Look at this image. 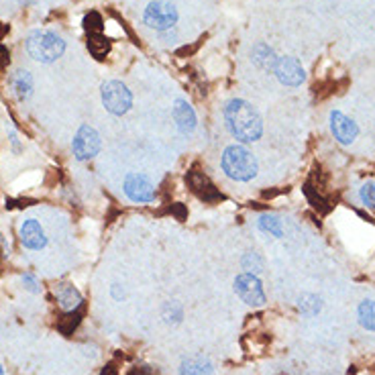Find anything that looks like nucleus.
Instances as JSON below:
<instances>
[{
    "label": "nucleus",
    "instance_id": "5",
    "mask_svg": "<svg viewBox=\"0 0 375 375\" xmlns=\"http://www.w3.org/2000/svg\"><path fill=\"white\" fill-rule=\"evenodd\" d=\"M143 21L147 27L155 31L172 29L173 25L178 23V9L173 6L172 2H165V0L149 2L147 9H145Z\"/></svg>",
    "mask_w": 375,
    "mask_h": 375
},
{
    "label": "nucleus",
    "instance_id": "20",
    "mask_svg": "<svg viewBox=\"0 0 375 375\" xmlns=\"http://www.w3.org/2000/svg\"><path fill=\"white\" fill-rule=\"evenodd\" d=\"M260 229L263 232H269L272 237H284V227H282V220L274 215H261L260 220H257Z\"/></svg>",
    "mask_w": 375,
    "mask_h": 375
},
{
    "label": "nucleus",
    "instance_id": "8",
    "mask_svg": "<svg viewBox=\"0 0 375 375\" xmlns=\"http://www.w3.org/2000/svg\"><path fill=\"white\" fill-rule=\"evenodd\" d=\"M123 190H125V194H127L130 202L149 204L155 200V186L143 173H129L125 178Z\"/></svg>",
    "mask_w": 375,
    "mask_h": 375
},
{
    "label": "nucleus",
    "instance_id": "12",
    "mask_svg": "<svg viewBox=\"0 0 375 375\" xmlns=\"http://www.w3.org/2000/svg\"><path fill=\"white\" fill-rule=\"evenodd\" d=\"M173 120H175V127L178 130L182 133V135H190V133H194L196 129V113H194V108L188 104L186 101H175L173 104Z\"/></svg>",
    "mask_w": 375,
    "mask_h": 375
},
{
    "label": "nucleus",
    "instance_id": "9",
    "mask_svg": "<svg viewBox=\"0 0 375 375\" xmlns=\"http://www.w3.org/2000/svg\"><path fill=\"white\" fill-rule=\"evenodd\" d=\"M275 78L289 88L302 86V82L306 80V72H304L302 63L296 58H279L275 63Z\"/></svg>",
    "mask_w": 375,
    "mask_h": 375
},
{
    "label": "nucleus",
    "instance_id": "3",
    "mask_svg": "<svg viewBox=\"0 0 375 375\" xmlns=\"http://www.w3.org/2000/svg\"><path fill=\"white\" fill-rule=\"evenodd\" d=\"M27 53L35 61L53 63L66 53V41L51 31H33L27 37Z\"/></svg>",
    "mask_w": 375,
    "mask_h": 375
},
{
    "label": "nucleus",
    "instance_id": "2",
    "mask_svg": "<svg viewBox=\"0 0 375 375\" xmlns=\"http://www.w3.org/2000/svg\"><path fill=\"white\" fill-rule=\"evenodd\" d=\"M220 168L227 173V178H231L235 182H251L257 175V158L247 149L245 145H229L222 151L220 158Z\"/></svg>",
    "mask_w": 375,
    "mask_h": 375
},
{
    "label": "nucleus",
    "instance_id": "27",
    "mask_svg": "<svg viewBox=\"0 0 375 375\" xmlns=\"http://www.w3.org/2000/svg\"><path fill=\"white\" fill-rule=\"evenodd\" d=\"M101 375H116V367L115 365H106L101 371Z\"/></svg>",
    "mask_w": 375,
    "mask_h": 375
},
{
    "label": "nucleus",
    "instance_id": "18",
    "mask_svg": "<svg viewBox=\"0 0 375 375\" xmlns=\"http://www.w3.org/2000/svg\"><path fill=\"white\" fill-rule=\"evenodd\" d=\"M88 49L90 53L96 59H104L111 51V41L104 33H94V35H88Z\"/></svg>",
    "mask_w": 375,
    "mask_h": 375
},
{
    "label": "nucleus",
    "instance_id": "6",
    "mask_svg": "<svg viewBox=\"0 0 375 375\" xmlns=\"http://www.w3.org/2000/svg\"><path fill=\"white\" fill-rule=\"evenodd\" d=\"M235 292H237V296L243 302L253 306V308H260V306L267 302L263 286H261V279L255 274H251V272L239 274L235 277Z\"/></svg>",
    "mask_w": 375,
    "mask_h": 375
},
{
    "label": "nucleus",
    "instance_id": "10",
    "mask_svg": "<svg viewBox=\"0 0 375 375\" xmlns=\"http://www.w3.org/2000/svg\"><path fill=\"white\" fill-rule=\"evenodd\" d=\"M331 133L332 137L339 141L341 145H351L357 135H359V127L355 120H351L349 116H345L339 111H332L331 113Z\"/></svg>",
    "mask_w": 375,
    "mask_h": 375
},
{
    "label": "nucleus",
    "instance_id": "21",
    "mask_svg": "<svg viewBox=\"0 0 375 375\" xmlns=\"http://www.w3.org/2000/svg\"><path fill=\"white\" fill-rule=\"evenodd\" d=\"M298 308L306 317H314V314H318L322 310V300L318 296H314V294H304L298 300Z\"/></svg>",
    "mask_w": 375,
    "mask_h": 375
},
{
    "label": "nucleus",
    "instance_id": "22",
    "mask_svg": "<svg viewBox=\"0 0 375 375\" xmlns=\"http://www.w3.org/2000/svg\"><path fill=\"white\" fill-rule=\"evenodd\" d=\"M84 29L88 35H94V33H102L104 29V23H102V16L98 13H90L84 16Z\"/></svg>",
    "mask_w": 375,
    "mask_h": 375
},
{
    "label": "nucleus",
    "instance_id": "13",
    "mask_svg": "<svg viewBox=\"0 0 375 375\" xmlns=\"http://www.w3.org/2000/svg\"><path fill=\"white\" fill-rule=\"evenodd\" d=\"M188 186L192 188L196 194H198V198H202L206 202H212V200H218L220 198V194L217 192V188L215 184L200 172H190V175L186 178Z\"/></svg>",
    "mask_w": 375,
    "mask_h": 375
},
{
    "label": "nucleus",
    "instance_id": "7",
    "mask_svg": "<svg viewBox=\"0 0 375 375\" xmlns=\"http://www.w3.org/2000/svg\"><path fill=\"white\" fill-rule=\"evenodd\" d=\"M101 135L98 130L90 125H82L72 141V151L78 161H88V159L96 158L101 151Z\"/></svg>",
    "mask_w": 375,
    "mask_h": 375
},
{
    "label": "nucleus",
    "instance_id": "15",
    "mask_svg": "<svg viewBox=\"0 0 375 375\" xmlns=\"http://www.w3.org/2000/svg\"><path fill=\"white\" fill-rule=\"evenodd\" d=\"M251 59H253V63L260 68V70H265V72H274L275 70V63H277V56H275V51L269 47V45L260 43L253 47V51H251Z\"/></svg>",
    "mask_w": 375,
    "mask_h": 375
},
{
    "label": "nucleus",
    "instance_id": "4",
    "mask_svg": "<svg viewBox=\"0 0 375 375\" xmlns=\"http://www.w3.org/2000/svg\"><path fill=\"white\" fill-rule=\"evenodd\" d=\"M101 96L104 108L115 116L127 115L130 111V106H133V94H130V90L123 82H118V80H111V82L102 84Z\"/></svg>",
    "mask_w": 375,
    "mask_h": 375
},
{
    "label": "nucleus",
    "instance_id": "24",
    "mask_svg": "<svg viewBox=\"0 0 375 375\" xmlns=\"http://www.w3.org/2000/svg\"><path fill=\"white\" fill-rule=\"evenodd\" d=\"M9 61H11V58H9V49L0 43V72H4V70H6Z\"/></svg>",
    "mask_w": 375,
    "mask_h": 375
},
{
    "label": "nucleus",
    "instance_id": "16",
    "mask_svg": "<svg viewBox=\"0 0 375 375\" xmlns=\"http://www.w3.org/2000/svg\"><path fill=\"white\" fill-rule=\"evenodd\" d=\"M180 375H212V363L208 357H202V355L188 357L182 361Z\"/></svg>",
    "mask_w": 375,
    "mask_h": 375
},
{
    "label": "nucleus",
    "instance_id": "26",
    "mask_svg": "<svg viewBox=\"0 0 375 375\" xmlns=\"http://www.w3.org/2000/svg\"><path fill=\"white\" fill-rule=\"evenodd\" d=\"M127 375H155V371L151 367L143 365V367H133Z\"/></svg>",
    "mask_w": 375,
    "mask_h": 375
},
{
    "label": "nucleus",
    "instance_id": "23",
    "mask_svg": "<svg viewBox=\"0 0 375 375\" xmlns=\"http://www.w3.org/2000/svg\"><path fill=\"white\" fill-rule=\"evenodd\" d=\"M359 198L367 208H375V182H367L361 186Z\"/></svg>",
    "mask_w": 375,
    "mask_h": 375
},
{
    "label": "nucleus",
    "instance_id": "17",
    "mask_svg": "<svg viewBox=\"0 0 375 375\" xmlns=\"http://www.w3.org/2000/svg\"><path fill=\"white\" fill-rule=\"evenodd\" d=\"M11 84H13L16 98L19 101H27L31 96V92H33V76L27 70H19V72L13 73Z\"/></svg>",
    "mask_w": 375,
    "mask_h": 375
},
{
    "label": "nucleus",
    "instance_id": "29",
    "mask_svg": "<svg viewBox=\"0 0 375 375\" xmlns=\"http://www.w3.org/2000/svg\"><path fill=\"white\" fill-rule=\"evenodd\" d=\"M0 375H4V371H2V367H0Z\"/></svg>",
    "mask_w": 375,
    "mask_h": 375
},
{
    "label": "nucleus",
    "instance_id": "1",
    "mask_svg": "<svg viewBox=\"0 0 375 375\" xmlns=\"http://www.w3.org/2000/svg\"><path fill=\"white\" fill-rule=\"evenodd\" d=\"M225 120L227 129L239 143H255L263 135V120L261 115L241 98H232L225 106Z\"/></svg>",
    "mask_w": 375,
    "mask_h": 375
},
{
    "label": "nucleus",
    "instance_id": "14",
    "mask_svg": "<svg viewBox=\"0 0 375 375\" xmlns=\"http://www.w3.org/2000/svg\"><path fill=\"white\" fill-rule=\"evenodd\" d=\"M53 294H56V298H58L59 306H61L66 312L76 310V308L82 306V296H80V292L73 288L72 284L61 282L58 286H53Z\"/></svg>",
    "mask_w": 375,
    "mask_h": 375
},
{
    "label": "nucleus",
    "instance_id": "11",
    "mask_svg": "<svg viewBox=\"0 0 375 375\" xmlns=\"http://www.w3.org/2000/svg\"><path fill=\"white\" fill-rule=\"evenodd\" d=\"M19 237H21L23 247H25V249H31V251H39V249L47 247V237H45L43 227H41L35 218H27V220L21 225Z\"/></svg>",
    "mask_w": 375,
    "mask_h": 375
},
{
    "label": "nucleus",
    "instance_id": "28",
    "mask_svg": "<svg viewBox=\"0 0 375 375\" xmlns=\"http://www.w3.org/2000/svg\"><path fill=\"white\" fill-rule=\"evenodd\" d=\"M19 2H21V4H35L37 0H19Z\"/></svg>",
    "mask_w": 375,
    "mask_h": 375
},
{
    "label": "nucleus",
    "instance_id": "19",
    "mask_svg": "<svg viewBox=\"0 0 375 375\" xmlns=\"http://www.w3.org/2000/svg\"><path fill=\"white\" fill-rule=\"evenodd\" d=\"M357 314H359L361 327H363V329H367V331L375 332V302L374 300H363V302L359 304Z\"/></svg>",
    "mask_w": 375,
    "mask_h": 375
},
{
    "label": "nucleus",
    "instance_id": "25",
    "mask_svg": "<svg viewBox=\"0 0 375 375\" xmlns=\"http://www.w3.org/2000/svg\"><path fill=\"white\" fill-rule=\"evenodd\" d=\"M23 284H25V286H27V289H31V292H39L37 279H35V277H33L31 274L23 275Z\"/></svg>",
    "mask_w": 375,
    "mask_h": 375
}]
</instances>
